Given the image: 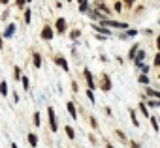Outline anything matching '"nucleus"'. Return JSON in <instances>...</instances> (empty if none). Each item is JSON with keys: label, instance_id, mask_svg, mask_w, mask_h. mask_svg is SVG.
<instances>
[{"label": "nucleus", "instance_id": "72a5a7b5", "mask_svg": "<svg viewBox=\"0 0 160 148\" xmlns=\"http://www.w3.org/2000/svg\"><path fill=\"white\" fill-rule=\"evenodd\" d=\"M8 17H10V12H8V10H6V12H4V13H2V19H4V21H6V19H8Z\"/></svg>", "mask_w": 160, "mask_h": 148}, {"label": "nucleus", "instance_id": "c756f323", "mask_svg": "<svg viewBox=\"0 0 160 148\" xmlns=\"http://www.w3.org/2000/svg\"><path fill=\"white\" fill-rule=\"evenodd\" d=\"M87 98L91 99V103H94V94H92V90H87Z\"/></svg>", "mask_w": 160, "mask_h": 148}, {"label": "nucleus", "instance_id": "4c0bfd02", "mask_svg": "<svg viewBox=\"0 0 160 148\" xmlns=\"http://www.w3.org/2000/svg\"><path fill=\"white\" fill-rule=\"evenodd\" d=\"M124 4H126V6H132V4H134V0H124Z\"/></svg>", "mask_w": 160, "mask_h": 148}, {"label": "nucleus", "instance_id": "b1692460", "mask_svg": "<svg viewBox=\"0 0 160 148\" xmlns=\"http://www.w3.org/2000/svg\"><path fill=\"white\" fill-rule=\"evenodd\" d=\"M145 105H149V107H160V99H151V101L145 103Z\"/></svg>", "mask_w": 160, "mask_h": 148}, {"label": "nucleus", "instance_id": "5701e85b", "mask_svg": "<svg viewBox=\"0 0 160 148\" xmlns=\"http://www.w3.org/2000/svg\"><path fill=\"white\" fill-rule=\"evenodd\" d=\"M21 81H23V88H25V90H28V86H30V81H28V77H21Z\"/></svg>", "mask_w": 160, "mask_h": 148}, {"label": "nucleus", "instance_id": "2f4dec72", "mask_svg": "<svg viewBox=\"0 0 160 148\" xmlns=\"http://www.w3.org/2000/svg\"><path fill=\"white\" fill-rule=\"evenodd\" d=\"M91 126H92V127H94V129H96V127H98V122H96V120H94V118H92V116H91Z\"/></svg>", "mask_w": 160, "mask_h": 148}, {"label": "nucleus", "instance_id": "aec40b11", "mask_svg": "<svg viewBox=\"0 0 160 148\" xmlns=\"http://www.w3.org/2000/svg\"><path fill=\"white\" fill-rule=\"evenodd\" d=\"M0 94H2V96H8V85H6V81L0 83Z\"/></svg>", "mask_w": 160, "mask_h": 148}, {"label": "nucleus", "instance_id": "ea45409f", "mask_svg": "<svg viewBox=\"0 0 160 148\" xmlns=\"http://www.w3.org/2000/svg\"><path fill=\"white\" fill-rule=\"evenodd\" d=\"M2 47H4V38L0 36V49H2Z\"/></svg>", "mask_w": 160, "mask_h": 148}, {"label": "nucleus", "instance_id": "f257e3e1", "mask_svg": "<svg viewBox=\"0 0 160 148\" xmlns=\"http://www.w3.org/2000/svg\"><path fill=\"white\" fill-rule=\"evenodd\" d=\"M47 116H49V127L55 133L58 129V126H57V114H55V109L53 107H47Z\"/></svg>", "mask_w": 160, "mask_h": 148}, {"label": "nucleus", "instance_id": "a878e982", "mask_svg": "<svg viewBox=\"0 0 160 148\" xmlns=\"http://www.w3.org/2000/svg\"><path fill=\"white\" fill-rule=\"evenodd\" d=\"M30 13H32L30 10H25V23H27V25L30 23Z\"/></svg>", "mask_w": 160, "mask_h": 148}, {"label": "nucleus", "instance_id": "4468645a", "mask_svg": "<svg viewBox=\"0 0 160 148\" xmlns=\"http://www.w3.org/2000/svg\"><path fill=\"white\" fill-rule=\"evenodd\" d=\"M13 32H15V25H8V28H6V32H4V36H2V38H12V36H13Z\"/></svg>", "mask_w": 160, "mask_h": 148}, {"label": "nucleus", "instance_id": "2eb2a0df", "mask_svg": "<svg viewBox=\"0 0 160 148\" xmlns=\"http://www.w3.org/2000/svg\"><path fill=\"white\" fill-rule=\"evenodd\" d=\"M139 51V47H138V43H134L132 47H130V51H128V58H132L134 60V56H136V53Z\"/></svg>", "mask_w": 160, "mask_h": 148}, {"label": "nucleus", "instance_id": "423d86ee", "mask_svg": "<svg viewBox=\"0 0 160 148\" xmlns=\"http://www.w3.org/2000/svg\"><path fill=\"white\" fill-rule=\"evenodd\" d=\"M83 75H85V79H87L89 90H94V79H92V73H91V69H89V67H85V69H83Z\"/></svg>", "mask_w": 160, "mask_h": 148}, {"label": "nucleus", "instance_id": "c85d7f7f", "mask_svg": "<svg viewBox=\"0 0 160 148\" xmlns=\"http://www.w3.org/2000/svg\"><path fill=\"white\" fill-rule=\"evenodd\" d=\"M152 64H154V66H160V51L156 53V56H154V60H152Z\"/></svg>", "mask_w": 160, "mask_h": 148}, {"label": "nucleus", "instance_id": "49530a36", "mask_svg": "<svg viewBox=\"0 0 160 148\" xmlns=\"http://www.w3.org/2000/svg\"><path fill=\"white\" fill-rule=\"evenodd\" d=\"M68 2H70V0H68Z\"/></svg>", "mask_w": 160, "mask_h": 148}, {"label": "nucleus", "instance_id": "58836bf2", "mask_svg": "<svg viewBox=\"0 0 160 148\" xmlns=\"http://www.w3.org/2000/svg\"><path fill=\"white\" fill-rule=\"evenodd\" d=\"M0 4H4V6H8V4H10V0H0Z\"/></svg>", "mask_w": 160, "mask_h": 148}, {"label": "nucleus", "instance_id": "f3484780", "mask_svg": "<svg viewBox=\"0 0 160 148\" xmlns=\"http://www.w3.org/2000/svg\"><path fill=\"white\" fill-rule=\"evenodd\" d=\"M128 113H130V118H132V124H134L136 127H139V122H138V118H136V111H134V109H130Z\"/></svg>", "mask_w": 160, "mask_h": 148}, {"label": "nucleus", "instance_id": "20e7f679", "mask_svg": "<svg viewBox=\"0 0 160 148\" xmlns=\"http://www.w3.org/2000/svg\"><path fill=\"white\" fill-rule=\"evenodd\" d=\"M53 36H55V32H53V28H51V26H43V28H42V34H40V38H42V39L51 41V39H53Z\"/></svg>", "mask_w": 160, "mask_h": 148}, {"label": "nucleus", "instance_id": "6e6552de", "mask_svg": "<svg viewBox=\"0 0 160 148\" xmlns=\"http://www.w3.org/2000/svg\"><path fill=\"white\" fill-rule=\"evenodd\" d=\"M92 28H94L100 36H109V34H111V30L106 28V26H102V25H92Z\"/></svg>", "mask_w": 160, "mask_h": 148}, {"label": "nucleus", "instance_id": "de8ad7c7", "mask_svg": "<svg viewBox=\"0 0 160 148\" xmlns=\"http://www.w3.org/2000/svg\"><path fill=\"white\" fill-rule=\"evenodd\" d=\"M158 23H160V21H158Z\"/></svg>", "mask_w": 160, "mask_h": 148}, {"label": "nucleus", "instance_id": "f704fd0d", "mask_svg": "<svg viewBox=\"0 0 160 148\" xmlns=\"http://www.w3.org/2000/svg\"><path fill=\"white\" fill-rule=\"evenodd\" d=\"M126 36H138V30H128V34Z\"/></svg>", "mask_w": 160, "mask_h": 148}, {"label": "nucleus", "instance_id": "ddd939ff", "mask_svg": "<svg viewBox=\"0 0 160 148\" xmlns=\"http://www.w3.org/2000/svg\"><path fill=\"white\" fill-rule=\"evenodd\" d=\"M145 92H147V96H151V98H156V99H160V90H152V88L149 86V88H145Z\"/></svg>", "mask_w": 160, "mask_h": 148}, {"label": "nucleus", "instance_id": "cd10ccee", "mask_svg": "<svg viewBox=\"0 0 160 148\" xmlns=\"http://www.w3.org/2000/svg\"><path fill=\"white\" fill-rule=\"evenodd\" d=\"M115 135H117V137H119L121 141H126V135H124V133H122L121 129H117V131H115Z\"/></svg>", "mask_w": 160, "mask_h": 148}, {"label": "nucleus", "instance_id": "e433bc0d", "mask_svg": "<svg viewBox=\"0 0 160 148\" xmlns=\"http://www.w3.org/2000/svg\"><path fill=\"white\" fill-rule=\"evenodd\" d=\"M130 148H139V144H138L136 141H132V142H130Z\"/></svg>", "mask_w": 160, "mask_h": 148}, {"label": "nucleus", "instance_id": "f8f14e48", "mask_svg": "<svg viewBox=\"0 0 160 148\" xmlns=\"http://www.w3.org/2000/svg\"><path fill=\"white\" fill-rule=\"evenodd\" d=\"M27 139H28V144H30L32 148H36V146H38V137H36V133H28V137H27Z\"/></svg>", "mask_w": 160, "mask_h": 148}, {"label": "nucleus", "instance_id": "473e14b6", "mask_svg": "<svg viewBox=\"0 0 160 148\" xmlns=\"http://www.w3.org/2000/svg\"><path fill=\"white\" fill-rule=\"evenodd\" d=\"M27 4V0H17V8H23Z\"/></svg>", "mask_w": 160, "mask_h": 148}, {"label": "nucleus", "instance_id": "6ab92c4d", "mask_svg": "<svg viewBox=\"0 0 160 148\" xmlns=\"http://www.w3.org/2000/svg\"><path fill=\"white\" fill-rule=\"evenodd\" d=\"M149 122H151V126H152V129H154V131L158 133V129H160V127H158V122H156V118H154V116H149Z\"/></svg>", "mask_w": 160, "mask_h": 148}, {"label": "nucleus", "instance_id": "412c9836", "mask_svg": "<svg viewBox=\"0 0 160 148\" xmlns=\"http://www.w3.org/2000/svg\"><path fill=\"white\" fill-rule=\"evenodd\" d=\"M13 77H15L17 81H21V77H23V75H21V67H19V66H15V67H13Z\"/></svg>", "mask_w": 160, "mask_h": 148}, {"label": "nucleus", "instance_id": "a19ab883", "mask_svg": "<svg viewBox=\"0 0 160 148\" xmlns=\"http://www.w3.org/2000/svg\"><path fill=\"white\" fill-rule=\"evenodd\" d=\"M156 47H158V51H160V36L156 38Z\"/></svg>", "mask_w": 160, "mask_h": 148}, {"label": "nucleus", "instance_id": "c9c22d12", "mask_svg": "<svg viewBox=\"0 0 160 148\" xmlns=\"http://www.w3.org/2000/svg\"><path fill=\"white\" fill-rule=\"evenodd\" d=\"M72 90H73V92H77V90H79V88H77V83H75V81L72 83Z\"/></svg>", "mask_w": 160, "mask_h": 148}, {"label": "nucleus", "instance_id": "7ed1b4c3", "mask_svg": "<svg viewBox=\"0 0 160 148\" xmlns=\"http://www.w3.org/2000/svg\"><path fill=\"white\" fill-rule=\"evenodd\" d=\"M100 88L104 92H109L111 90V79H109L108 73H102V77H100Z\"/></svg>", "mask_w": 160, "mask_h": 148}, {"label": "nucleus", "instance_id": "9b49d317", "mask_svg": "<svg viewBox=\"0 0 160 148\" xmlns=\"http://www.w3.org/2000/svg\"><path fill=\"white\" fill-rule=\"evenodd\" d=\"M32 64H34V67H40L42 66V54L40 53H34L32 54Z\"/></svg>", "mask_w": 160, "mask_h": 148}, {"label": "nucleus", "instance_id": "79ce46f5", "mask_svg": "<svg viewBox=\"0 0 160 148\" xmlns=\"http://www.w3.org/2000/svg\"><path fill=\"white\" fill-rule=\"evenodd\" d=\"M10 148H19V146H17L15 142H12V146H10Z\"/></svg>", "mask_w": 160, "mask_h": 148}, {"label": "nucleus", "instance_id": "9d476101", "mask_svg": "<svg viewBox=\"0 0 160 148\" xmlns=\"http://www.w3.org/2000/svg\"><path fill=\"white\" fill-rule=\"evenodd\" d=\"M77 2H79V12L81 13L89 12V0H77Z\"/></svg>", "mask_w": 160, "mask_h": 148}, {"label": "nucleus", "instance_id": "0eeeda50", "mask_svg": "<svg viewBox=\"0 0 160 148\" xmlns=\"http://www.w3.org/2000/svg\"><path fill=\"white\" fill-rule=\"evenodd\" d=\"M55 30H57L58 34H64V32H66V19L58 17V19H57V23H55Z\"/></svg>", "mask_w": 160, "mask_h": 148}, {"label": "nucleus", "instance_id": "7c9ffc66", "mask_svg": "<svg viewBox=\"0 0 160 148\" xmlns=\"http://www.w3.org/2000/svg\"><path fill=\"white\" fill-rule=\"evenodd\" d=\"M115 12H122V4H121V2L115 4Z\"/></svg>", "mask_w": 160, "mask_h": 148}, {"label": "nucleus", "instance_id": "a18cd8bd", "mask_svg": "<svg viewBox=\"0 0 160 148\" xmlns=\"http://www.w3.org/2000/svg\"><path fill=\"white\" fill-rule=\"evenodd\" d=\"M158 79H160V73H158Z\"/></svg>", "mask_w": 160, "mask_h": 148}, {"label": "nucleus", "instance_id": "dca6fc26", "mask_svg": "<svg viewBox=\"0 0 160 148\" xmlns=\"http://www.w3.org/2000/svg\"><path fill=\"white\" fill-rule=\"evenodd\" d=\"M64 131H66L68 139H75V131H73V127H72V126H66V127H64Z\"/></svg>", "mask_w": 160, "mask_h": 148}, {"label": "nucleus", "instance_id": "4be33fe9", "mask_svg": "<svg viewBox=\"0 0 160 148\" xmlns=\"http://www.w3.org/2000/svg\"><path fill=\"white\" fill-rule=\"evenodd\" d=\"M79 36H81V30H72V32H70V38H72V39H77Z\"/></svg>", "mask_w": 160, "mask_h": 148}, {"label": "nucleus", "instance_id": "a211bd4d", "mask_svg": "<svg viewBox=\"0 0 160 148\" xmlns=\"http://www.w3.org/2000/svg\"><path fill=\"white\" fill-rule=\"evenodd\" d=\"M138 107H139V111L143 113V116H145V118H149V116H151V114H149V111H147V105H145V103H139Z\"/></svg>", "mask_w": 160, "mask_h": 148}, {"label": "nucleus", "instance_id": "39448f33", "mask_svg": "<svg viewBox=\"0 0 160 148\" xmlns=\"http://www.w3.org/2000/svg\"><path fill=\"white\" fill-rule=\"evenodd\" d=\"M53 60H55V64H57V66H60V67H62L64 71H70V66H68V60H66V58H64L62 54H57V56H55Z\"/></svg>", "mask_w": 160, "mask_h": 148}, {"label": "nucleus", "instance_id": "393cba45", "mask_svg": "<svg viewBox=\"0 0 160 148\" xmlns=\"http://www.w3.org/2000/svg\"><path fill=\"white\" fill-rule=\"evenodd\" d=\"M138 81H139L141 85H149V77H147V75H139V79H138Z\"/></svg>", "mask_w": 160, "mask_h": 148}, {"label": "nucleus", "instance_id": "c03bdc74", "mask_svg": "<svg viewBox=\"0 0 160 148\" xmlns=\"http://www.w3.org/2000/svg\"><path fill=\"white\" fill-rule=\"evenodd\" d=\"M27 2H32V0H27Z\"/></svg>", "mask_w": 160, "mask_h": 148}, {"label": "nucleus", "instance_id": "1a4fd4ad", "mask_svg": "<svg viewBox=\"0 0 160 148\" xmlns=\"http://www.w3.org/2000/svg\"><path fill=\"white\" fill-rule=\"evenodd\" d=\"M66 109H68V113H70V116L75 120L77 118V109H75V105H73V101H68L66 103Z\"/></svg>", "mask_w": 160, "mask_h": 148}, {"label": "nucleus", "instance_id": "bb28decb", "mask_svg": "<svg viewBox=\"0 0 160 148\" xmlns=\"http://www.w3.org/2000/svg\"><path fill=\"white\" fill-rule=\"evenodd\" d=\"M32 118H34V126H40V122H42V120H40V113H34Z\"/></svg>", "mask_w": 160, "mask_h": 148}, {"label": "nucleus", "instance_id": "37998d69", "mask_svg": "<svg viewBox=\"0 0 160 148\" xmlns=\"http://www.w3.org/2000/svg\"><path fill=\"white\" fill-rule=\"evenodd\" d=\"M106 148H115V146H113V144H109V142H108V144H106Z\"/></svg>", "mask_w": 160, "mask_h": 148}, {"label": "nucleus", "instance_id": "f03ea898", "mask_svg": "<svg viewBox=\"0 0 160 148\" xmlns=\"http://www.w3.org/2000/svg\"><path fill=\"white\" fill-rule=\"evenodd\" d=\"M100 23H102V26H113V28H121V30H124V28H128V25H126V23H119V21H111V19H102Z\"/></svg>", "mask_w": 160, "mask_h": 148}]
</instances>
